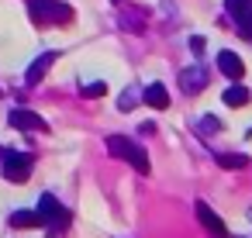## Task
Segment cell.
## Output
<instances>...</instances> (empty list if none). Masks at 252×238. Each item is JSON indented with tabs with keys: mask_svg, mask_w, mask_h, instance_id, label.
<instances>
[{
	"mask_svg": "<svg viewBox=\"0 0 252 238\" xmlns=\"http://www.w3.org/2000/svg\"><path fill=\"white\" fill-rule=\"evenodd\" d=\"M107 152L114 155V159H125L135 173H142V176H149V155H145V149L138 145V142H131V138H125V135H111L107 138Z\"/></svg>",
	"mask_w": 252,
	"mask_h": 238,
	"instance_id": "6da1fadb",
	"label": "cell"
},
{
	"mask_svg": "<svg viewBox=\"0 0 252 238\" xmlns=\"http://www.w3.org/2000/svg\"><path fill=\"white\" fill-rule=\"evenodd\" d=\"M28 11L35 25H66L73 21V7L63 0H28Z\"/></svg>",
	"mask_w": 252,
	"mask_h": 238,
	"instance_id": "7a4b0ae2",
	"label": "cell"
},
{
	"mask_svg": "<svg viewBox=\"0 0 252 238\" xmlns=\"http://www.w3.org/2000/svg\"><path fill=\"white\" fill-rule=\"evenodd\" d=\"M38 217H42V224L49 228V231H66L69 228V210L52 197V193H42V200H38Z\"/></svg>",
	"mask_w": 252,
	"mask_h": 238,
	"instance_id": "3957f363",
	"label": "cell"
},
{
	"mask_svg": "<svg viewBox=\"0 0 252 238\" xmlns=\"http://www.w3.org/2000/svg\"><path fill=\"white\" fill-rule=\"evenodd\" d=\"M4 176L11 179V183H25L28 176H32V155H25V152H4Z\"/></svg>",
	"mask_w": 252,
	"mask_h": 238,
	"instance_id": "277c9868",
	"label": "cell"
},
{
	"mask_svg": "<svg viewBox=\"0 0 252 238\" xmlns=\"http://www.w3.org/2000/svg\"><path fill=\"white\" fill-rule=\"evenodd\" d=\"M7 121H11L18 131H49V124H45L35 111H25V107H14V111L7 114Z\"/></svg>",
	"mask_w": 252,
	"mask_h": 238,
	"instance_id": "5b68a950",
	"label": "cell"
},
{
	"mask_svg": "<svg viewBox=\"0 0 252 238\" xmlns=\"http://www.w3.org/2000/svg\"><path fill=\"white\" fill-rule=\"evenodd\" d=\"M197 221L214 235V238H228V228H224V221L214 214V207L211 204H204V200H197Z\"/></svg>",
	"mask_w": 252,
	"mask_h": 238,
	"instance_id": "8992f818",
	"label": "cell"
},
{
	"mask_svg": "<svg viewBox=\"0 0 252 238\" xmlns=\"http://www.w3.org/2000/svg\"><path fill=\"white\" fill-rule=\"evenodd\" d=\"M218 69L231 80V83H238L242 76H245V62H242V56H235L231 49H224V52H218Z\"/></svg>",
	"mask_w": 252,
	"mask_h": 238,
	"instance_id": "52a82bcc",
	"label": "cell"
},
{
	"mask_svg": "<svg viewBox=\"0 0 252 238\" xmlns=\"http://www.w3.org/2000/svg\"><path fill=\"white\" fill-rule=\"evenodd\" d=\"M56 59H59V52H45V56H38V59H35V62L28 66V73H25V83H28V87L42 83V76L49 73V66H52Z\"/></svg>",
	"mask_w": 252,
	"mask_h": 238,
	"instance_id": "ba28073f",
	"label": "cell"
},
{
	"mask_svg": "<svg viewBox=\"0 0 252 238\" xmlns=\"http://www.w3.org/2000/svg\"><path fill=\"white\" fill-rule=\"evenodd\" d=\"M180 87H183L187 93L204 90V87H207V69H204V66H190V69H183V73H180Z\"/></svg>",
	"mask_w": 252,
	"mask_h": 238,
	"instance_id": "9c48e42d",
	"label": "cell"
},
{
	"mask_svg": "<svg viewBox=\"0 0 252 238\" xmlns=\"http://www.w3.org/2000/svg\"><path fill=\"white\" fill-rule=\"evenodd\" d=\"M142 100H145L149 107H156V111H166V107H169V90H166L162 83H149L145 93H142Z\"/></svg>",
	"mask_w": 252,
	"mask_h": 238,
	"instance_id": "30bf717a",
	"label": "cell"
},
{
	"mask_svg": "<svg viewBox=\"0 0 252 238\" xmlns=\"http://www.w3.org/2000/svg\"><path fill=\"white\" fill-rule=\"evenodd\" d=\"M221 100H224L228 107H245V104L252 100V90H249V87H242V83H231V87L221 93Z\"/></svg>",
	"mask_w": 252,
	"mask_h": 238,
	"instance_id": "8fae6325",
	"label": "cell"
},
{
	"mask_svg": "<svg viewBox=\"0 0 252 238\" xmlns=\"http://www.w3.org/2000/svg\"><path fill=\"white\" fill-rule=\"evenodd\" d=\"M11 224L14 228H38L42 217H38V210H14L11 214Z\"/></svg>",
	"mask_w": 252,
	"mask_h": 238,
	"instance_id": "7c38bea8",
	"label": "cell"
},
{
	"mask_svg": "<svg viewBox=\"0 0 252 238\" xmlns=\"http://www.w3.org/2000/svg\"><path fill=\"white\" fill-rule=\"evenodd\" d=\"M224 11H228L235 21H242V18L252 14V0H224Z\"/></svg>",
	"mask_w": 252,
	"mask_h": 238,
	"instance_id": "4fadbf2b",
	"label": "cell"
},
{
	"mask_svg": "<svg viewBox=\"0 0 252 238\" xmlns=\"http://www.w3.org/2000/svg\"><path fill=\"white\" fill-rule=\"evenodd\" d=\"M218 166L221 169H242V166H249V159L242 152H221L218 155Z\"/></svg>",
	"mask_w": 252,
	"mask_h": 238,
	"instance_id": "5bb4252c",
	"label": "cell"
},
{
	"mask_svg": "<svg viewBox=\"0 0 252 238\" xmlns=\"http://www.w3.org/2000/svg\"><path fill=\"white\" fill-rule=\"evenodd\" d=\"M197 131H200V135H214V131H221V124H218L214 114H204V118L197 121Z\"/></svg>",
	"mask_w": 252,
	"mask_h": 238,
	"instance_id": "9a60e30c",
	"label": "cell"
},
{
	"mask_svg": "<svg viewBox=\"0 0 252 238\" xmlns=\"http://www.w3.org/2000/svg\"><path fill=\"white\" fill-rule=\"evenodd\" d=\"M107 93V83H87L83 87V97H90V100H97V97H104Z\"/></svg>",
	"mask_w": 252,
	"mask_h": 238,
	"instance_id": "2e32d148",
	"label": "cell"
},
{
	"mask_svg": "<svg viewBox=\"0 0 252 238\" xmlns=\"http://www.w3.org/2000/svg\"><path fill=\"white\" fill-rule=\"evenodd\" d=\"M235 25H238L242 38H249V42H252V14H249V18H242V21H235Z\"/></svg>",
	"mask_w": 252,
	"mask_h": 238,
	"instance_id": "e0dca14e",
	"label": "cell"
},
{
	"mask_svg": "<svg viewBox=\"0 0 252 238\" xmlns=\"http://www.w3.org/2000/svg\"><path fill=\"white\" fill-rule=\"evenodd\" d=\"M190 52H193V56H204V38L193 35V38H190Z\"/></svg>",
	"mask_w": 252,
	"mask_h": 238,
	"instance_id": "ac0fdd59",
	"label": "cell"
},
{
	"mask_svg": "<svg viewBox=\"0 0 252 238\" xmlns=\"http://www.w3.org/2000/svg\"><path fill=\"white\" fill-rule=\"evenodd\" d=\"M118 107H121V111H131V107H135V97H131V93H128V97H121V104H118Z\"/></svg>",
	"mask_w": 252,
	"mask_h": 238,
	"instance_id": "d6986e66",
	"label": "cell"
},
{
	"mask_svg": "<svg viewBox=\"0 0 252 238\" xmlns=\"http://www.w3.org/2000/svg\"><path fill=\"white\" fill-rule=\"evenodd\" d=\"M114 4H121V0H114Z\"/></svg>",
	"mask_w": 252,
	"mask_h": 238,
	"instance_id": "ffe728a7",
	"label": "cell"
}]
</instances>
